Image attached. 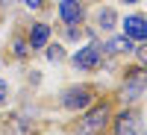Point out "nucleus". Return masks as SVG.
<instances>
[{
	"label": "nucleus",
	"instance_id": "obj_1",
	"mask_svg": "<svg viewBox=\"0 0 147 135\" xmlns=\"http://www.w3.org/2000/svg\"><path fill=\"white\" fill-rule=\"evenodd\" d=\"M112 103L109 100H97L88 106V109H82L80 118L71 124V135H106L109 129V120H112Z\"/></svg>",
	"mask_w": 147,
	"mask_h": 135
},
{
	"label": "nucleus",
	"instance_id": "obj_2",
	"mask_svg": "<svg viewBox=\"0 0 147 135\" xmlns=\"http://www.w3.org/2000/svg\"><path fill=\"white\" fill-rule=\"evenodd\" d=\"M118 103L121 106H141L144 100V68H124L121 71V85H118Z\"/></svg>",
	"mask_w": 147,
	"mask_h": 135
},
{
	"label": "nucleus",
	"instance_id": "obj_3",
	"mask_svg": "<svg viewBox=\"0 0 147 135\" xmlns=\"http://www.w3.org/2000/svg\"><path fill=\"white\" fill-rule=\"evenodd\" d=\"M109 129H112V135H144L141 106H121L118 112H112Z\"/></svg>",
	"mask_w": 147,
	"mask_h": 135
},
{
	"label": "nucleus",
	"instance_id": "obj_4",
	"mask_svg": "<svg viewBox=\"0 0 147 135\" xmlns=\"http://www.w3.org/2000/svg\"><path fill=\"white\" fill-rule=\"evenodd\" d=\"M94 100H97V88L88 85V82H77V85H68V88L59 91V106H62L65 112H74V115H80L82 109H88Z\"/></svg>",
	"mask_w": 147,
	"mask_h": 135
},
{
	"label": "nucleus",
	"instance_id": "obj_5",
	"mask_svg": "<svg viewBox=\"0 0 147 135\" xmlns=\"http://www.w3.org/2000/svg\"><path fill=\"white\" fill-rule=\"evenodd\" d=\"M68 62L74 65V71H80V73H94V71H100V68H103V47H100V38L80 44V50H74V53L68 56Z\"/></svg>",
	"mask_w": 147,
	"mask_h": 135
},
{
	"label": "nucleus",
	"instance_id": "obj_6",
	"mask_svg": "<svg viewBox=\"0 0 147 135\" xmlns=\"http://www.w3.org/2000/svg\"><path fill=\"white\" fill-rule=\"evenodd\" d=\"M118 27H121V35H127L129 41H136V44L147 41V18H144V12L124 15V21H118Z\"/></svg>",
	"mask_w": 147,
	"mask_h": 135
},
{
	"label": "nucleus",
	"instance_id": "obj_7",
	"mask_svg": "<svg viewBox=\"0 0 147 135\" xmlns=\"http://www.w3.org/2000/svg\"><path fill=\"white\" fill-rule=\"evenodd\" d=\"M24 38H27V44H30L32 53H41L44 44L53 38V27L47 21H30L27 30H24Z\"/></svg>",
	"mask_w": 147,
	"mask_h": 135
},
{
	"label": "nucleus",
	"instance_id": "obj_8",
	"mask_svg": "<svg viewBox=\"0 0 147 135\" xmlns=\"http://www.w3.org/2000/svg\"><path fill=\"white\" fill-rule=\"evenodd\" d=\"M88 9H85L82 0H56V18L65 24V27H77L85 21Z\"/></svg>",
	"mask_w": 147,
	"mask_h": 135
},
{
	"label": "nucleus",
	"instance_id": "obj_9",
	"mask_svg": "<svg viewBox=\"0 0 147 135\" xmlns=\"http://www.w3.org/2000/svg\"><path fill=\"white\" fill-rule=\"evenodd\" d=\"M100 47L106 59H118V56H132L136 41H129L127 35H106V41H100Z\"/></svg>",
	"mask_w": 147,
	"mask_h": 135
},
{
	"label": "nucleus",
	"instance_id": "obj_10",
	"mask_svg": "<svg viewBox=\"0 0 147 135\" xmlns=\"http://www.w3.org/2000/svg\"><path fill=\"white\" fill-rule=\"evenodd\" d=\"M3 129H6L9 135H32L35 120H32V115H30V112H12V115L6 118Z\"/></svg>",
	"mask_w": 147,
	"mask_h": 135
},
{
	"label": "nucleus",
	"instance_id": "obj_11",
	"mask_svg": "<svg viewBox=\"0 0 147 135\" xmlns=\"http://www.w3.org/2000/svg\"><path fill=\"white\" fill-rule=\"evenodd\" d=\"M118 12L112 9V6H97L94 9V30L97 32H103V35H112L115 32V27H118Z\"/></svg>",
	"mask_w": 147,
	"mask_h": 135
},
{
	"label": "nucleus",
	"instance_id": "obj_12",
	"mask_svg": "<svg viewBox=\"0 0 147 135\" xmlns=\"http://www.w3.org/2000/svg\"><path fill=\"white\" fill-rule=\"evenodd\" d=\"M9 50H12V59H15V62H27V59L32 56V50H30L27 38H24V32H15V35H12Z\"/></svg>",
	"mask_w": 147,
	"mask_h": 135
},
{
	"label": "nucleus",
	"instance_id": "obj_13",
	"mask_svg": "<svg viewBox=\"0 0 147 135\" xmlns=\"http://www.w3.org/2000/svg\"><path fill=\"white\" fill-rule=\"evenodd\" d=\"M41 53H44V59H47V62H53V65L68 62V47H65L62 41H47Z\"/></svg>",
	"mask_w": 147,
	"mask_h": 135
},
{
	"label": "nucleus",
	"instance_id": "obj_14",
	"mask_svg": "<svg viewBox=\"0 0 147 135\" xmlns=\"http://www.w3.org/2000/svg\"><path fill=\"white\" fill-rule=\"evenodd\" d=\"M9 100H12V82L0 77V106H6Z\"/></svg>",
	"mask_w": 147,
	"mask_h": 135
},
{
	"label": "nucleus",
	"instance_id": "obj_15",
	"mask_svg": "<svg viewBox=\"0 0 147 135\" xmlns=\"http://www.w3.org/2000/svg\"><path fill=\"white\" fill-rule=\"evenodd\" d=\"M82 35H85L82 32V24H77V27H65V38L68 41H80Z\"/></svg>",
	"mask_w": 147,
	"mask_h": 135
},
{
	"label": "nucleus",
	"instance_id": "obj_16",
	"mask_svg": "<svg viewBox=\"0 0 147 135\" xmlns=\"http://www.w3.org/2000/svg\"><path fill=\"white\" fill-rule=\"evenodd\" d=\"M132 56H136V65H141V68H144V62H147V44H136Z\"/></svg>",
	"mask_w": 147,
	"mask_h": 135
},
{
	"label": "nucleus",
	"instance_id": "obj_17",
	"mask_svg": "<svg viewBox=\"0 0 147 135\" xmlns=\"http://www.w3.org/2000/svg\"><path fill=\"white\" fill-rule=\"evenodd\" d=\"M21 3L27 6L30 12H41V9H44V3H47V0H21Z\"/></svg>",
	"mask_w": 147,
	"mask_h": 135
},
{
	"label": "nucleus",
	"instance_id": "obj_18",
	"mask_svg": "<svg viewBox=\"0 0 147 135\" xmlns=\"http://www.w3.org/2000/svg\"><path fill=\"white\" fill-rule=\"evenodd\" d=\"M27 82H30V85H41V71H35V68L27 71Z\"/></svg>",
	"mask_w": 147,
	"mask_h": 135
},
{
	"label": "nucleus",
	"instance_id": "obj_19",
	"mask_svg": "<svg viewBox=\"0 0 147 135\" xmlns=\"http://www.w3.org/2000/svg\"><path fill=\"white\" fill-rule=\"evenodd\" d=\"M118 3H124V6H138L141 0H118Z\"/></svg>",
	"mask_w": 147,
	"mask_h": 135
},
{
	"label": "nucleus",
	"instance_id": "obj_20",
	"mask_svg": "<svg viewBox=\"0 0 147 135\" xmlns=\"http://www.w3.org/2000/svg\"><path fill=\"white\" fill-rule=\"evenodd\" d=\"M0 68H3V50H0Z\"/></svg>",
	"mask_w": 147,
	"mask_h": 135
}]
</instances>
